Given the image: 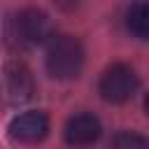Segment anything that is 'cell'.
Listing matches in <instances>:
<instances>
[{
	"mask_svg": "<svg viewBox=\"0 0 149 149\" xmlns=\"http://www.w3.org/2000/svg\"><path fill=\"white\" fill-rule=\"evenodd\" d=\"M126 26L135 37L147 40V35H149V7H147V2H135L128 7Z\"/></svg>",
	"mask_w": 149,
	"mask_h": 149,
	"instance_id": "7",
	"label": "cell"
},
{
	"mask_svg": "<svg viewBox=\"0 0 149 149\" xmlns=\"http://www.w3.org/2000/svg\"><path fill=\"white\" fill-rule=\"evenodd\" d=\"M2 91L12 105L28 102L35 95V79L23 61H9L2 68Z\"/></svg>",
	"mask_w": 149,
	"mask_h": 149,
	"instance_id": "4",
	"label": "cell"
},
{
	"mask_svg": "<svg viewBox=\"0 0 149 149\" xmlns=\"http://www.w3.org/2000/svg\"><path fill=\"white\" fill-rule=\"evenodd\" d=\"M51 19L40 7H26L12 21V37L21 47H35L51 37Z\"/></svg>",
	"mask_w": 149,
	"mask_h": 149,
	"instance_id": "3",
	"label": "cell"
},
{
	"mask_svg": "<svg viewBox=\"0 0 149 149\" xmlns=\"http://www.w3.org/2000/svg\"><path fill=\"white\" fill-rule=\"evenodd\" d=\"M100 133H102L100 119L88 114V112L72 114L65 121V128H63V137L70 147H91V144L98 142Z\"/></svg>",
	"mask_w": 149,
	"mask_h": 149,
	"instance_id": "6",
	"label": "cell"
},
{
	"mask_svg": "<svg viewBox=\"0 0 149 149\" xmlns=\"http://www.w3.org/2000/svg\"><path fill=\"white\" fill-rule=\"evenodd\" d=\"M47 72L54 79H74L84 68V44L79 37L58 33L47 40Z\"/></svg>",
	"mask_w": 149,
	"mask_h": 149,
	"instance_id": "1",
	"label": "cell"
},
{
	"mask_svg": "<svg viewBox=\"0 0 149 149\" xmlns=\"http://www.w3.org/2000/svg\"><path fill=\"white\" fill-rule=\"evenodd\" d=\"M140 88V77L135 72V68H130L128 63H112L109 68H105V72L100 74L98 81V93L102 100L121 105L126 100H130Z\"/></svg>",
	"mask_w": 149,
	"mask_h": 149,
	"instance_id": "2",
	"label": "cell"
},
{
	"mask_svg": "<svg viewBox=\"0 0 149 149\" xmlns=\"http://www.w3.org/2000/svg\"><path fill=\"white\" fill-rule=\"evenodd\" d=\"M107 149H149L147 137L135 130H119L112 135Z\"/></svg>",
	"mask_w": 149,
	"mask_h": 149,
	"instance_id": "8",
	"label": "cell"
},
{
	"mask_svg": "<svg viewBox=\"0 0 149 149\" xmlns=\"http://www.w3.org/2000/svg\"><path fill=\"white\" fill-rule=\"evenodd\" d=\"M49 135V116L42 109H28L9 121V137L21 144H37Z\"/></svg>",
	"mask_w": 149,
	"mask_h": 149,
	"instance_id": "5",
	"label": "cell"
}]
</instances>
